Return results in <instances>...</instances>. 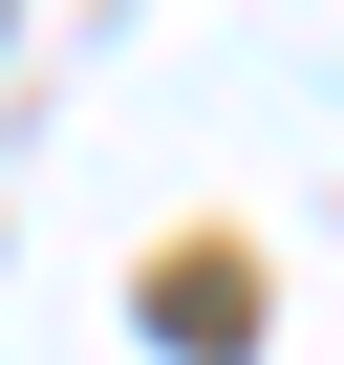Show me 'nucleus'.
<instances>
[]
</instances>
